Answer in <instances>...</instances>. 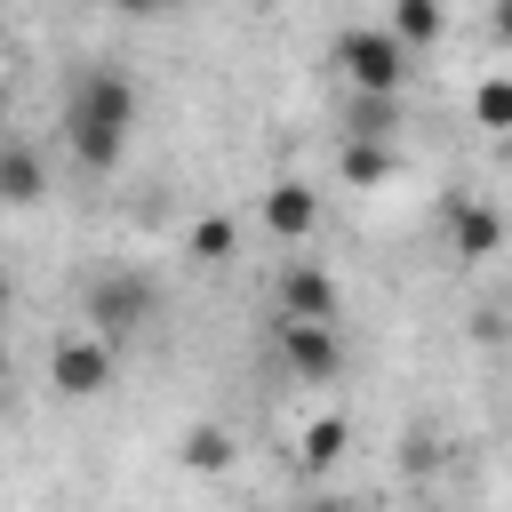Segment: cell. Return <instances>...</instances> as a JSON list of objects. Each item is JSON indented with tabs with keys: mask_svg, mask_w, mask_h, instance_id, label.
<instances>
[{
	"mask_svg": "<svg viewBox=\"0 0 512 512\" xmlns=\"http://www.w3.org/2000/svg\"><path fill=\"white\" fill-rule=\"evenodd\" d=\"M136 136V80L128 72H80L64 96V152L88 176H112Z\"/></svg>",
	"mask_w": 512,
	"mask_h": 512,
	"instance_id": "obj_1",
	"label": "cell"
},
{
	"mask_svg": "<svg viewBox=\"0 0 512 512\" xmlns=\"http://www.w3.org/2000/svg\"><path fill=\"white\" fill-rule=\"evenodd\" d=\"M336 72L352 80V96H400V80H408V48H400L384 24H352V32L336 40Z\"/></svg>",
	"mask_w": 512,
	"mask_h": 512,
	"instance_id": "obj_2",
	"label": "cell"
},
{
	"mask_svg": "<svg viewBox=\"0 0 512 512\" xmlns=\"http://www.w3.org/2000/svg\"><path fill=\"white\" fill-rule=\"evenodd\" d=\"M112 368H120V344H104L96 328L56 336V352H48V384H56L64 400H96V392L112 384Z\"/></svg>",
	"mask_w": 512,
	"mask_h": 512,
	"instance_id": "obj_3",
	"label": "cell"
},
{
	"mask_svg": "<svg viewBox=\"0 0 512 512\" xmlns=\"http://www.w3.org/2000/svg\"><path fill=\"white\" fill-rule=\"evenodd\" d=\"M144 320H152V280H144V272H104V280L88 288V328H96L104 344H128Z\"/></svg>",
	"mask_w": 512,
	"mask_h": 512,
	"instance_id": "obj_4",
	"label": "cell"
},
{
	"mask_svg": "<svg viewBox=\"0 0 512 512\" xmlns=\"http://www.w3.org/2000/svg\"><path fill=\"white\" fill-rule=\"evenodd\" d=\"M280 360L296 368V384H336L344 376L336 320H280Z\"/></svg>",
	"mask_w": 512,
	"mask_h": 512,
	"instance_id": "obj_5",
	"label": "cell"
},
{
	"mask_svg": "<svg viewBox=\"0 0 512 512\" xmlns=\"http://www.w3.org/2000/svg\"><path fill=\"white\" fill-rule=\"evenodd\" d=\"M264 232H272V240H312V232H320V192H312L304 176H280V184L264 192Z\"/></svg>",
	"mask_w": 512,
	"mask_h": 512,
	"instance_id": "obj_6",
	"label": "cell"
},
{
	"mask_svg": "<svg viewBox=\"0 0 512 512\" xmlns=\"http://www.w3.org/2000/svg\"><path fill=\"white\" fill-rule=\"evenodd\" d=\"M336 312H344V296H336V280L320 264H288L280 272V320H336Z\"/></svg>",
	"mask_w": 512,
	"mask_h": 512,
	"instance_id": "obj_7",
	"label": "cell"
},
{
	"mask_svg": "<svg viewBox=\"0 0 512 512\" xmlns=\"http://www.w3.org/2000/svg\"><path fill=\"white\" fill-rule=\"evenodd\" d=\"M448 232H456V256H464V264H488V256L504 248V216H496L488 200H456V208H448Z\"/></svg>",
	"mask_w": 512,
	"mask_h": 512,
	"instance_id": "obj_8",
	"label": "cell"
},
{
	"mask_svg": "<svg viewBox=\"0 0 512 512\" xmlns=\"http://www.w3.org/2000/svg\"><path fill=\"white\" fill-rule=\"evenodd\" d=\"M48 192V168H40V152H24V144H0V200L8 208H32Z\"/></svg>",
	"mask_w": 512,
	"mask_h": 512,
	"instance_id": "obj_9",
	"label": "cell"
},
{
	"mask_svg": "<svg viewBox=\"0 0 512 512\" xmlns=\"http://www.w3.org/2000/svg\"><path fill=\"white\" fill-rule=\"evenodd\" d=\"M176 456H184V472H232V432L224 424H184V440H176Z\"/></svg>",
	"mask_w": 512,
	"mask_h": 512,
	"instance_id": "obj_10",
	"label": "cell"
},
{
	"mask_svg": "<svg viewBox=\"0 0 512 512\" xmlns=\"http://www.w3.org/2000/svg\"><path fill=\"white\" fill-rule=\"evenodd\" d=\"M400 48H432L440 32H448V8L440 0H392V24H384Z\"/></svg>",
	"mask_w": 512,
	"mask_h": 512,
	"instance_id": "obj_11",
	"label": "cell"
},
{
	"mask_svg": "<svg viewBox=\"0 0 512 512\" xmlns=\"http://www.w3.org/2000/svg\"><path fill=\"white\" fill-rule=\"evenodd\" d=\"M344 440H352V424H344V416H312V424L296 432V456H304V472H328V464L344 456Z\"/></svg>",
	"mask_w": 512,
	"mask_h": 512,
	"instance_id": "obj_12",
	"label": "cell"
},
{
	"mask_svg": "<svg viewBox=\"0 0 512 512\" xmlns=\"http://www.w3.org/2000/svg\"><path fill=\"white\" fill-rule=\"evenodd\" d=\"M392 128H400V96H352L344 136H360V144H392Z\"/></svg>",
	"mask_w": 512,
	"mask_h": 512,
	"instance_id": "obj_13",
	"label": "cell"
},
{
	"mask_svg": "<svg viewBox=\"0 0 512 512\" xmlns=\"http://www.w3.org/2000/svg\"><path fill=\"white\" fill-rule=\"evenodd\" d=\"M344 184H360V192H376L384 176H392V144H360V136H344Z\"/></svg>",
	"mask_w": 512,
	"mask_h": 512,
	"instance_id": "obj_14",
	"label": "cell"
},
{
	"mask_svg": "<svg viewBox=\"0 0 512 512\" xmlns=\"http://www.w3.org/2000/svg\"><path fill=\"white\" fill-rule=\"evenodd\" d=\"M472 120H480V128H512V80H480Z\"/></svg>",
	"mask_w": 512,
	"mask_h": 512,
	"instance_id": "obj_15",
	"label": "cell"
},
{
	"mask_svg": "<svg viewBox=\"0 0 512 512\" xmlns=\"http://www.w3.org/2000/svg\"><path fill=\"white\" fill-rule=\"evenodd\" d=\"M232 240H240V232H232L224 216H200V224H192V256H200V264H224Z\"/></svg>",
	"mask_w": 512,
	"mask_h": 512,
	"instance_id": "obj_16",
	"label": "cell"
},
{
	"mask_svg": "<svg viewBox=\"0 0 512 512\" xmlns=\"http://www.w3.org/2000/svg\"><path fill=\"white\" fill-rule=\"evenodd\" d=\"M112 8H120V16H168L176 0H112Z\"/></svg>",
	"mask_w": 512,
	"mask_h": 512,
	"instance_id": "obj_17",
	"label": "cell"
},
{
	"mask_svg": "<svg viewBox=\"0 0 512 512\" xmlns=\"http://www.w3.org/2000/svg\"><path fill=\"white\" fill-rule=\"evenodd\" d=\"M0 416H8V376H0Z\"/></svg>",
	"mask_w": 512,
	"mask_h": 512,
	"instance_id": "obj_18",
	"label": "cell"
},
{
	"mask_svg": "<svg viewBox=\"0 0 512 512\" xmlns=\"http://www.w3.org/2000/svg\"><path fill=\"white\" fill-rule=\"evenodd\" d=\"M0 120H8V88H0Z\"/></svg>",
	"mask_w": 512,
	"mask_h": 512,
	"instance_id": "obj_19",
	"label": "cell"
},
{
	"mask_svg": "<svg viewBox=\"0 0 512 512\" xmlns=\"http://www.w3.org/2000/svg\"><path fill=\"white\" fill-rule=\"evenodd\" d=\"M312 512H336V504H312Z\"/></svg>",
	"mask_w": 512,
	"mask_h": 512,
	"instance_id": "obj_20",
	"label": "cell"
}]
</instances>
